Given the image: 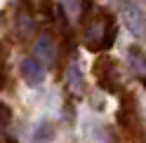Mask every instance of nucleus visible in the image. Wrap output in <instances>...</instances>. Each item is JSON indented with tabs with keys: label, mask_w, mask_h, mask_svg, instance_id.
Returning a JSON list of instances; mask_svg holds the SVG:
<instances>
[{
	"label": "nucleus",
	"mask_w": 146,
	"mask_h": 143,
	"mask_svg": "<svg viewBox=\"0 0 146 143\" xmlns=\"http://www.w3.org/2000/svg\"><path fill=\"white\" fill-rule=\"evenodd\" d=\"M52 138H54V124L50 120H42L38 124V129H35V134H33V143H47Z\"/></svg>",
	"instance_id": "nucleus-11"
},
{
	"label": "nucleus",
	"mask_w": 146,
	"mask_h": 143,
	"mask_svg": "<svg viewBox=\"0 0 146 143\" xmlns=\"http://www.w3.org/2000/svg\"><path fill=\"white\" fill-rule=\"evenodd\" d=\"M17 33L21 35V38H31L35 33V16H33V10L29 3H19L17 7Z\"/></svg>",
	"instance_id": "nucleus-6"
},
{
	"label": "nucleus",
	"mask_w": 146,
	"mask_h": 143,
	"mask_svg": "<svg viewBox=\"0 0 146 143\" xmlns=\"http://www.w3.org/2000/svg\"><path fill=\"white\" fill-rule=\"evenodd\" d=\"M64 7H66V14H68V16L78 19V16L85 12V7H87V0H64Z\"/></svg>",
	"instance_id": "nucleus-12"
},
{
	"label": "nucleus",
	"mask_w": 146,
	"mask_h": 143,
	"mask_svg": "<svg viewBox=\"0 0 146 143\" xmlns=\"http://www.w3.org/2000/svg\"><path fill=\"white\" fill-rule=\"evenodd\" d=\"M127 64H130V68H132L139 77L146 75V54H144V49H141V47L132 45V47L127 49Z\"/></svg>",
	"instance_id": "nucleus-8"
},
{
	"label": "nucleus",
	"mask_w": 146,
	"mask_h": 143,
	"mask_svg": "<svg viewBox=\"0 0 146 143\" xmlns=\"http://www.w3.org/2000/svg\"><path fill=\"white\" fill-rule=\"evenodd\" d=\"M92 70H94V77L102 89H106L108 94L120 92V68L111 56H99Z\"/></svg>",
	"instance_id": "nucleus-2"
},
{
	"label": "nucleus",
	"mask_w": 146,
	"mask_h": 143,
	"mask_svg": "<svg viewBox=\"0 0 146 143\" xmlns=\"http://www.w3.org/2000/svg\"><path fill=\"white\" fill-rule=\"evenodd\" d=\"M66 85H68L71 92H76V94L83 92V73H80V68H78V61H71V64H68V70H66Z\"/></svg>",
	"instance_id": "nucleus-9"
},
{
	"label": "nucleus",
	"mask_w": 146,
	"mask_h": 143,
	"mask_svg": "<svg viewBox=\"0 0 146 143\" xmlns=\"http://www.w3.org/2000/svg\"><path fill=\"white\" fill-rule=\"evenodd\" d=\"M21 77H24L26 85L38 87V85H42V80H45V66H42L35 56L24 59V61H21Z\"/></svg>",
	"instance_id": "nucleus-7"
},
{
	"label": "nucleus",
	"mask_w": 146,
	"mask_h": 143,
	"mask_svg": "<svg viewBox=\"0 0 146 143\" xmlns=\"http://www.w3.org/2000/svg\"><path fill=\"white\" fill-rule=\"evenodd\" d=\"M33 56L45 66L54 64V59H57V45H54V38L50 33H45V35L38 38V42H35V47H33Z\"/></svg>",
	"instance_id": "nucleus-5"
},
{
	"label": "nucleus",
	"mask_w": 146,
	"mask_h": 143,
	"mask_svg": "<svg viewBox=\"0 0 146 143\" xmlns=\"http://www.w3.org/2000/svg\"><path fill=\"white\" fill-rule=\"evenodd\" d=\"M118 122H120V127L130 134V136H134V138L141 134V117H139V108H137V99L132 94L123 96L120 113H118Z\"/></svg>",
	"instance_id": "nucleus-3"
},
{
	"label": "nucleus",
	"mask_w": 146,
	"mask_h": 143,
	"mask_svg": "<svg viewBox=\"0 0 146 143\" xmlns=\"http://www.w3.org/2000/svg\"><path fill=\"white\" fill-rule=\"evenodd\" d=\"M5 85V68H3V61H0V89Z\"/></svg>",
	"instance_id": "nucleus-13"
},
{
	"label": "nucleus",
	"mask_w": 146,
	"mask_h": 143,
	"mask_svg": "<svg viewBox=\"0 0 146 143\" xmlns=\"http://www.w3.org/2000/svg\"><path fill=\"white\" fill-rule=\"evenodd\" d=\"M118 26L106 10H97L85 26V47L90 52H104L115 42Z\"/></svg>",
	"instance_id": "nucleus-1"
},
{
	"label": "nucleus",
	"mask_w": 146,
	"mask_h": 143,
	"mask_svg": "<svg viewBox=\"0 0 146 143\" xmlns=\"http://www.w3.org/2000/svg\"><path fill=\"white\" fill-rule=\"evenodd\" d=\"M10 122H12V110H10V106L0 103V143H14V138L10 136V131H7Z\"/></svg>",
	"instance_id": "nucleus-10"
},
{
	"label": "nucleus",
	"mask_w": 146,
	"mask_h": 143,
	"mask_svg": "<svg viewBox=\"0 0 146 143\" xmlns=\"http://www.w3.org/2000/svg\"><path fill=\"white\" fill-rule=\"evenodd\" d=\"M123 16H125V26L130 28L134 38H146V16L139 7L132 3H123Z\"/></svg>",
	"instance_id": "nucleus-4"
}]
</instances>
